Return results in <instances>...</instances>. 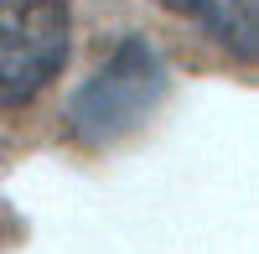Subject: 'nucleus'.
Listing matches in <instances>:
<instances>
[{
    "mask_svg": "<svg viewBox=\"0 0 259 254\" xmlns=\"http://www.w3.org/2000/svg\"><path fill=\"white\" fill-rule=\"evenodd\" d=\"M171 89V68L161 47L150 36H119V47L94 68V78H83L68 99V135L89 151L119 145L124 135H135L140 124L161 109V99Z\"/></svg>",
    "mask_w": 259,
    "mask_h": 254,
    "instance_id": "1",
    "label": "nucleus"
},
{
    "mask_svg": "<svg viewBox=\"0 0 259 254\" xmlns=\"http://www.w3.org/2000/svg\"><path fill=\"white\" fill-rule=\"evenodd\" d=\"M73 57V0H0V109H26Z\"/></svg>",
    "mask_w": 259,
    "mask_h": 254,
    "instance_id": "2",
    "label": "nucleus"
},
{
    "mask_svg": "<svg viewBox=\"0 0 259 254\" xmlns=\"http://www.w3.org/2000/svg\"><path fill=\"white\" fill-rule=\"evenodd\" d=\"M161 6L197 21L239 62H254V52H259V0H161Z\"/></svg>",
    "mask_w": 259,
    "mask_h": 254,
    "instance_id": "3",
    "label": "nucleus"
}]
</instances>
